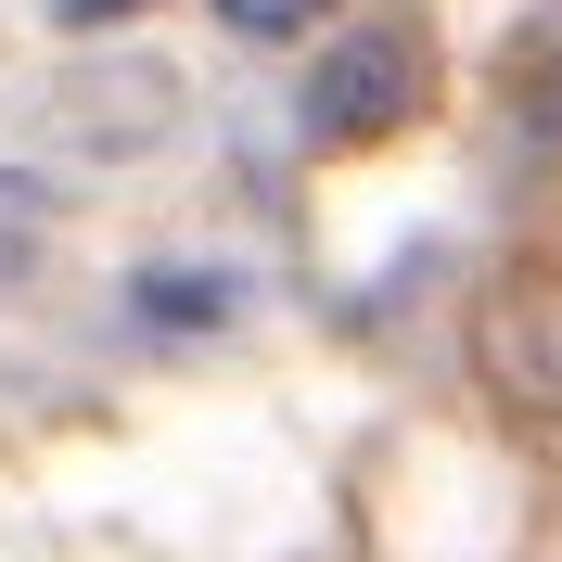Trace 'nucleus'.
<instances>
[{
	"instance_id": "nucleus-3",
	"label": "nucleus",
	"mask_w": 562,
	"mask_h": 562,
	"mask_svg": "<svg viewBox=\"0 0 562 562\" xmlns=\"http://www.w3.org/2000/svg\"><path fill=\"white\" fill-rule=\"evenodd\" d=\"M52 256V179L38 167H0V294Z\"/></svg>"
},
{
	"instance_id": "nucleus-4",
	"label": "nucleus",
	"mask_w": 562,
	"mask_h": 562,
	"mask_svg": "<svg viewBox=\"0 0 562 562\" xmlns=\"http://www.w3.org/2000/svg\"><path fill=\"white\" fill-rule=\"evenodd\" d=\"M128 307L167 319V333H192V319H231V307H244V281H217V269H154V281H128Z\"/></svg>"
},
{
	"instance_id": "nucleus-1",
	"label": "nucleus",
	"mask_w": 562,
	"mask_h": 562,
	"mask_svg": "<svg viewBox=\"0 0 562 562\" xmlns=\"http://www.w3.org/2000/svg\"><path fill=\"white\" fill-rule=\"evenodd\" d=\"M409 103H422V38L409 26H333V52H319V77H307V140L319 154L396 140Z\"/></svg>"
},
{
	"instance_id": "nucleus-6",
	"label": "nucleus",
	"mask_w": 562,
	"mask_h": 562,
	"mask_svg": "<svg viewBox=\"0 0 562 562\" xmlns=\"http://www.w3.org/2000/svg\"><path fill=\"white\" fill-rule=\"evenodd\" d=\"M140 0H52V26H128Z\"/></svg>"
},
{
	"instance_id": "nucleus-2",
	"label": "nucleus",
	"mask_w": 562,
	"mask_h": 562,
	"mask_svg": "<svg viewBox=\"0 0 562 562\" xmlns=\"http://www.w3.org/2000/svg\"><path fill=\"white\" fill-rule=\"evenodd\" d=\"M473 371L512 422H562V269H498L473 307Z\"/></svg>"
},
{
	"instance_id": "nucleus-5",
	"label": "nucleus",
	"mask_w": 562,
	"mask_h": 562,
	"mask_svg": "<svg viewBox=\"0 0 562 562\" xmlns=\"http://www.w3.org/2000/svg\"><path fill=\"white\" fill-rule=\"evenodd\" d=\"M319 13H333V0H217V26H231V38H307Z\"/></svg>"
}]
</instances>
